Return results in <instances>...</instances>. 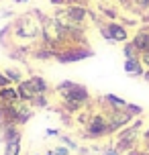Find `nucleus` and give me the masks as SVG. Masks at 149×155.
<instances>
[{
    "label": "nucleus",
    "mask_w": 149,
    "mask_h": 155,
    "mask_svg": "<svg viewBox=\"0 0 149 155\" xmlns=\"http://www.w3.org/2000/svg\"><path fill=\"white\" fill-rule=\"evenodd\" d=\"M16 88H18V94H21V100L23 102H33V98L37 96V92L33 90L31 82H29V78H25L21 84H16Z\"/></svg>",
    "instance_id": "obj_12"
},
{
    "label": "nucleus",
    "mask_w": 149,
    "mask_h": 155,
    "mask_svg": "<svg viewBox=\"0 0 149 155\" xmlns=\"http://www.w3.org/2000/svg\"><path fill=\"white\" fill-rule=\"evenodd\" d=\"M143 80H145V82L149 84V70H145V74H143Z\"/></svg>",
    "instance_id": "obj_26"
},
{
    "label": "nucleus",
    "mask_w": 149,
    "mask_h": 155,
    "mask_svg": "<svg viewBox=\"0 0 149 155\" xmlns=\"http://www.w3.org/2000/svg\"><path fill=\"white\" fill-rule=\"evenodd\" d=\"M55 92L59 94L61 100H78L82 102L84 106H88L92 102V96L88 92V88L84 84H78V82H71V80H63L55 86Z\"/></svg>",
    "instance_id": "obj_2"
},
{
    "label": "nucleus",
    "mask_w": 149,
    "mask_h": 155,
    "mask_svg": "<svg viewBox=\"0 0 149 155\" xmlns=\"http://www.w3.org/2000/svg\"><path fill=\"white\" fill-rule=\"evenodd\" d=\"M29 82H31L33 90L37 94H49L51 92V86H49V82L45 80L43 76H37V74H33L31 78H29Z\"/></svg>",
    "instance_id": "obj_13"
},
{
    "label": "nucleus",
    "mask_w": 149,
    "mask_h": 155,
    "mask_svg": "<svg viewBox=\"0 0 149 155\" xmlns=\"http://www.w3.org/2000/svg\"><path fill=\"white\" fill-rule=\"evenodd\" d=\"M129 155H149V149H145V147H143V149H137V147H135V149H131V151H129Z\"/></svg>",
    "instance_id": "obj_22"
},
{
    "label": "nucleus",
    "mask_w": 149,
    "mask_h": 155,
    "mask_svg": "<svg viewBox=\"0 0 149 155\" xmlns=\"http://www.w3.org/2000/svg\"><path fill=\"white\" fill-rule=\"evenodd\" d=\"M21 139H23V135H16L12 139L4 141L2 145H4V155H21Z\"/></svg>",
    "instance_id": "obj_14"
},
{
    "label": "nucleus",
    "mask_w": 149,
    "mask_h": 155,
    "mask_svg": "<svg viewBox=\"0 0 149 155\" xmlns=\"http://www.w3.org/2000/svg\"><path fill=\"white\" fill-rule=\"evenodd\" d=\"M45 16L41 10H31L23 15L15 16V21L10 23L12 29V45H37L41 35H43V21Z\"/></svg>",
    "instance_id": "obj_1"
},
{
    "label": "nucleus",
    "mask_w": 149,
    "mask_h": 155,
    "mask_svg": "<svg viewBox=\"0 0 149 155\" xmlns=\"http://www.w3.org/2000/svg\"><path fill=\"white\" fill-rule=\"evenodd\" d=\"M104 25H106V29H108L112 41H114V45H117V43L123 45V43H127V41H131V39H129V29H127L121 21H106Z\"/></svg>",
    "instance_id": "obj_6"
},
{
    "label": "nucleus",
    "mask_w": 149,
    "mask_h": 155,
    "mask_svg": "<svg viewBox=\"0 0 149 155\" xmlns=\"http://www.w3.org/2000/svg\"><path fill=\"white\" fill-rule=\"evenodd\" d=\"M131 43H133L135 49L139 51V57H141L143 53H149V27H141V29L131 37Z\"/></svg>",
    "instance_id": "obj_7"
},
{
    "label": "nucleus",
    "mask_w": 149,
    "mask_h": 155,
    "mask_svg": "<svg viewBox=\"0 0 149 155\" xmlns=\"http://www.w3.org/2000/svg\"><path fill=\"white\" fill-rule=\"evenodd\" d=\"M135 10H139V12L149 10V0H135Z\"/></svg>",
    "instance_id": "obj_20"
},
{
    "label": "nucleus",
    "mask_w": 149,
    "mask_h": 155,
    "mask_svg": "<svg viewBox=\"0 0 149 155\" xmlns=\"http://www.w3.org/2000/svg\"><path fill=\"white\" fill-rule=\"evenodd\" d=\"M23 2H27V0H15V4H23Z\"/></svg>",
    "instance_id": "obj_28"
},
{
    "label": "nucleus",
    "mask_w": 149,
    "mask_h": 155,
    "mask_svg": "<svg viewBox=\"0 0 149 155\" xmlns=\"http://www.w3.org/2000/svg\"><path fill=\"white\" fill-rule=\"evenodd\" d=\"M106 118H108V135H117L118 131H123L125 127L135 120V116L127 110H117V108H106Z\"/></svg>",
    "instance_id": "obj_4"
},
{
    "label": "nucleus",
    "mask_w": 149,
    "mask_h": 155,
    "mask_svg": "<svg viewBox=\"0 0 149 155\" xmlns=\"http://www.w3.org/2000/svg\"><path fill=\"white\" fill-rule=\"evenodd\" d=\"M102 155H121V151H118L117 147H108V149H104Z\"/></svg>",
    "instance_id": "obj_24"
},
{
    "label": "nucleus",
    "mask_w": 149,
    "mask_h": 155,
    "mask_svg": "<svg viewBox=\"0 0 149 155\" xmlns=\"http://www.w3.org/2000/svg\"><path fill=\"white\" fill-rule=\"evenodd\" d=\"M53 153H55V155H70V153H71V149H70V147H65V145H59V147H55V149H53Z\"/></svg>",
    "instance_id": "obj_21"
},
{
    "label": "nucleus",
    "mask_w": 149,
    "mask_h": 155,
    "mask_svg": "<svg viewBox=\"0 0 149 155\" xmlns=\"http://www.w3.org/2000/svg\"><path fill=\"white\" fill-rule=\"evenodd\" d=\"M18 102H21V94L15 84L0 88V104H18Z\"/></svg>",
    "instance_id": "obj_9"
},
{
    "label": "nucleus",
    "mask_w": 149,
    "mask_h": 155,
    "mask_svg": "<svg viewBox=\"0 0 149 155\" xmlns=\"http://www.w3.org/2000/svg\"><path fill=\"white\" fill-rule=\"evenodd\" d=\"M61 133H59V129H47L45 131V137H59Z\"/></svg>",
    "instance_id": "obj_23"
},
{
    "label": "nucleus",
    "mask_w": 149,
    "mask_h": 155,
    "mask_svg": "<svg viewBox=\"0 0 149 155\" xmlns=\"http://www.w3.org/2000/svg\"><path fill=\"white\" fill-rule=\"evenodd\" d=\"M0 16L2 18H8V16H15V12L12 10H4V12H0Z\"/></svg>",
    "instance_id": "obj_25"
},
{
    "label": "nucleus",
    "mask_w": 149,
    "mask_h": 155,
    "mask_svg": "<svg viewBox=\"0 0 149 155\" xmlns=\"http://www.w3.org/2000/svg\"><path fill=\"white\" fill-rule=\"evenodd\" d=\"M4 74H6V78H8V80H10V82H12L15 86H16V84H21V82L25 80L23 71L16 70V68H6V70H4Z\"/></svg>",
    "instance_id": "obj_15"
},
{
    "label": "nucleus",
    "mask_w": 149,
    "mask_h": 155,
    "mask_svg": "<svg viewBox=\"0 0 149 155\" xmlns=\"http://www.w3.org/2000/svg\"><path fill=\"white\" fill-rule=\"evenodd\" d=\"M45 155H55V153H53V149H49V151H45Z\"/></svg>",
    "instance_id": "obj_27"
},
{
    "label": "nucleus",
    "mask_w": 149,
    "mask_h": 155,
    "mask_svg": "<svg viewBox=\"0 0 149 155\" xmlns=\"http://www.w3.org/2000/svg\"><path fill=\"white\" fill-rule=\"evenodd\" d=\"M98 12H100L106 21H121V10L114 4L110 6V2H98Z\"/></svg>",
    "instance_id": "obj_11"
},
{
    "label": "nucleus",
    "mask_w": 149,
    "mask_h": 155,
    "mask_svg": "<svg viewBox=\"0 0 149 155\" xmlns=\"http://www.w3.org/2000/svg\"><path fill=\"white\" fill-rule=\"evenodd\" d=\"M92 55V47H82V45H74V47H65L59 53L55 55V61L59 63H76L82 59H88Z\"/></svg>",
    "instance_id": "obj_5"
},
{
    "label": "nucleus",
    "mask_w": 149,
    "mask_h": 155,
    "mask_svg": "<svg viewBox=\"0 0 149 155\" xmlns=\"http://www.w3.org/2000/svg\"><path fill=\"white\" fill-rule=\"evenodd\" d=\"M84 137H86V139H102V137H110V135H108V118H106V112H104V110L92 114L90 123L86 124Z\"/></svg>",
    "instance_id": "obj_3"
},
{
    "label": "nucleus",
    "mask_w": 149,
    "mask_h": 155,
    "mask_svg": "<svg viewBox=\"0 0 149 155\" xmlns=\"http://www.w3.org/2000/svg\"><path fill=\"white\" fill-rule=\"evenodd\" d=\"M59 143H61V145H65V147H70L71 151H80V145L71 139L70 135H59Z\"/></svg>",
    "instance_id": "obj_18"
},
{
    "label": "nucleus",
    "mask_w": 149,
    "mask_h": 155,
    "mask_svg": "<svg viewBox=\"0 0 149 155\" xmlns=\"http://www.w3.org/2000/svg\"><path fill=\"white\" fill-rule=\"evenodd\" d=\"M15 108H16V124L18 127H25L33 118V104L21 100L18 104H15Z\"/></svg>",
    "instance_id": "obj_8"
},
{
    "label": "nucleus",
    "mask_w": 149,
    "mask_h": 155,
    "mask_svg": "<svg viewBox=\"0 0 149 155\" xmlns=\"http://www.w3.org/2000/svg\"><path fill=\"white\" fill-rule=\"evenodd\" d=\"M49 94H37L35 98H33V108H47L49 106V98H47Z\"/></svg>",
    "instance_id": "obj_17"
},
{
    "label": "nucleus",
    "mask_w": 149,
    "mask_h": 155,
    "mask_svg": "<svg viewBox=\"0 0 149 155\" xmlns=\"http://www.w3.org/2000/svg\"><path fill=\"white\" fill-rule=\"evenodd\" d=\"M98 2H114V0H98Z\"/></svg>",
    "instance_id": "obj_29"
},
{
    "label": "nucleus",
    "mask_w": 149,
    "mask_h": 155,
    "mask_svg": "<svg viewBox=\"0 0 149 155\" xmlns=\"http://www.w3.org/2000/svg\"><path fill=\"white\" fill-rule=\"evenodd\" d=\"M123 68L129 78H143V74H145V65L141 63V59H125Z\"/></svg>",
    "instance_id": "obj_10"
},
{
    "label": "nucleus",
    "mask_w": 149,
    "mask_h": 155,
    "mask_svg": "<svg viewBox=\"0 0 149 155\" xmlns=\"http://www.w3.org/2000/svg\"><path fill=\"white\" fill-rule=\"evenodd\" d=\"M123 55H125V59H139V51L135 49V45L131 41L123 43Z\"/></svg>",
    "instance_id": "obj_16"
},
{
    "label": "nucleus",
    "mask_w": 149,
    "mask_h": 155,
    "mask_svg": "<svg viewBox=\"0 0 149 155\" xmlns=\"http://www.w3.org/2000/svg\"><path fill=\"white\" fill-rule=\"evenodd\" d=\"M127 112H131V114L135 116V118H139V116L145 112V108L143 106H139V104H133V102H127V106H125Z\"/></svg>",
    "instance_id": "obj_19"
}]
</instances>
